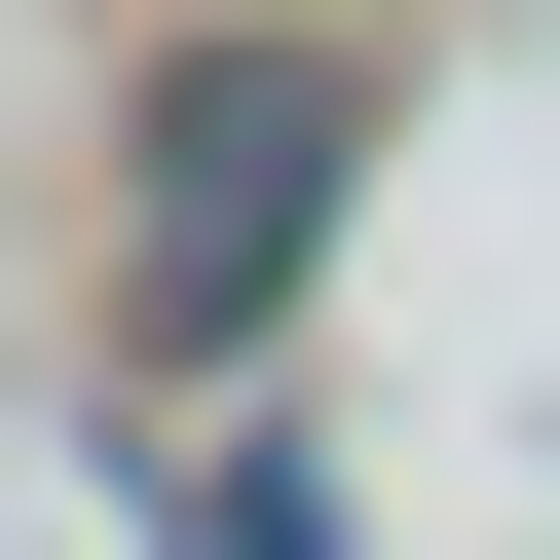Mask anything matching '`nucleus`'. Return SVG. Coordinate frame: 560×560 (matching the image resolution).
Segmentation results:
<instances>
[{"label": "nucleus", "mask_w": 560, "mask_h": 560, "mask_svg": "<svg viewBox=\"0 0 560 560\" xmlns=\"http://www.w3.org/2000/svg\"><path fill=\"white\" fill-rule=\"evenodd\" d=\"M374 75L261 0V38H150V150H113V337L150 374H261V300H300V224H337Z\"/></svg>", "instance_id": "obj_1"}, {"label": "nucleus", "mask_w": 560, "mask_h": 560, "mask_svg": "<svg viewBox=\"0 0 560 560\" xmlns=\"http://www.w3.org/2000/svg\"><path fill=\"white\" fill-rule=\"evenodd\" d=\"M187 560H374V523H337V486H261V448H224V486H187Z\"/></svg>", "instance_id": "obj_2"}]
</instances>
